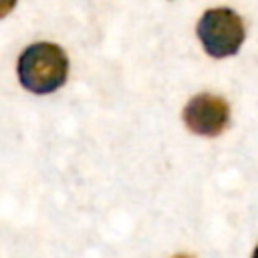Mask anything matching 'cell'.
I'll use <instances>...</instances> for the list:
<instances>
[{
    "instance_id": "1",
    "label": "cell",
    "mask_w": 258,
    "mask_h": 258,
    "mask_svg": "<svg viewBox=\"0 0 258 258\" xmlns=\"http://www.w3.org/2000/svg\"><path fill=\"white\" fill-rule=\"evenodd\" d=\"M16 71L18 81L26 91L46 95L64 85L69 73V58L58 44L36 42L22 50Z\"/></svg>"
},
{
    "instance_id": "2",
    "label": "cell",
    "mask_w": 258,
    "mask_h": 258,
    "mask_svg": "<svg viewBox=\"0 0 258 258\" xmlns=\"http://www.w3.org/2000/svg\"><path fill=\"white\" fill-rule=\"evenodd\" d=\"M198 38L210 56H232L240 50L246 38L244 22L232 8H210L198 22Z\"/></svg>"
},
{
    "instance_id": "3",
    "label": "cell",
    "mask_w": 258,
    "mask_h": 258,
    "mask_svg": "<svg viewBox=\"0 0 258 258\" xmlns=\"http://www.w3.org/2000/svg\"><path fill=\"white\" fill-rule=\"evenodd\" d=\"M183 121L191 133L216 137L230 123V107L222 97L202 93L187 101L183 109Z\"/></svg>"
},
{
    "instance_id": "4",
    "label": "cell",
    "mask_w": 258,
    "mask_h": 258,
    "mask_svg": "<svg viewBox=\"0 0 258 258\" xmlns=\"http://www.w3.org/2000/svg\"><path fill=\"white\" fill-rule=\"evenodd\" d=\"M14 6H16V0H0V18L8 16Z\"/></svg>"
},
{
    "instance_id": "5",
    "label": "cell",
    "mask_w": 258,
    "mask_h": 258,
    "mask_svg": "<svg viewBox=\"0 0 258 258\" xmlns=\"http://www.w3.org/2000/svg\"><path fill=\"white\" fill-rule=\"evenodd\" d=\"M173 258H194V256H189V254H177V256H173Z\"/></svg>"
},
{
    "instance_id": "6",
    "label": "cell",
    "mask_w": 258,
    "mask_h": 258,
    "mask_svg": "<svg viewBox=\"0 0 258 258\" xmlns=\"http://www.w3.org/2000/svg\"><path fill=\"white\" fill-rule=\"evenodd\" d=\"M252 258H258V246L254 248V254H252Z\"/></svg>"
}]
</instances>
